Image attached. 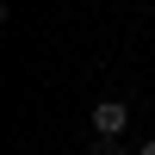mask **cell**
Here are the masks:
<instances>
[{
	"mask_svg": "<svg viewBox=\"0 0 155 155\" xmlns=\"http://www.w3.org/2000/svg\"><path fill=\"white\" fill-rule=\"evenodd\" d=\"M124 124H130V112H124V99H99V106H93V130H99V137H118Z\"/></svg>",
	"mask_w": 155,
	"mask_h": 155,
	"instance_id": "obj_1",
	"label": "cell"
},
{
	"mask_svg": "<svg viewBox=\"0 0 155 155\" xmlns=\"http://www.w3.org/2000/svg\"><path fill=\"white\" fill-rule=\"evenodd\" d=\"M137 155H155V143H137Z\"/></svg>",
	"mask_w": 155,
	"mask_h": 155,
	"instance_id": "obj_3",
	"label": "cell"
},
{
	"mask_svg": "<svg viewBox=\"0 0 155 155\" xmlns=\"http://www.w3.org/2000/svg\"><path fill=\"white\" fill-rule=\"evenodd\" d=\"M87 155H130V149H118V143H93Z\"/></svg>",
	"mask_w": 155,
	"mask_h": 155,
	"instance_id": "obj_2",
	"label": "cell"
}]
</instances>
